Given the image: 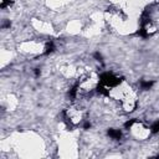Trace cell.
Instances as JSON below:
<instances>
[{"mask_svg":"<svg viewBox=\"0 0 159 159\" xmlns=\"http://www.w3.org/2000/svg\"><path fill=\"white\" fill-rule=\"evenodd\" d=\"M133 123H134V121H133V119H132V121H128V122L124 124V127H125V128H131Z\"/></svg>","mask_w":159,"mask_h":159,"instance_id":"obj_6","label":"cell"},{"mask_svg":"<svg viewBox=\"0 0 159 159\" xmlns=\"http://www.w3.org/2000/svg\"><path fill=\"white\" fill-rule=\"evenodd\" d=\"M108 136H110L112 139H119L122 134H121L119 129H110V131H108Z\"/></svg>","mask_w":159,"mask_h":159,"instance_id":"obj_1","label":"cell"},{"mask_svg":"<svg viewBox=\"0 0 159 159\" xmlns=\"http://www.w3.org/2000/svg\"><path fill=\"white\" fill-rule=\"evenodd\" d=\"M53 49H55V46H53V42H47L45 46V55H49V53H51L53 51Z\"/></svg>","mask_w":159,"mask_h":159,"instance_id":"obj_2","label":"cell"},{"mask_svg":"<svg viewBox=\"0 0 159 159\" xmlns=\"http://www.w3.org/2000/svg\"><path fill=\"white\" fill-rule=\"evenodd\" d=\"M152 132L153 133H158L159 132V121H157V122L152 125Z\"/></svg>","mask_w":159,"mask_h":159,"instance_id":"obj_4","label":"cell"},{"mask_svg":"<svg viewBox=\"0 0 159 159\" xmlns=\"http://www.w3.org/2000/svg\"><path fill=\"white\" fill-rule=\"evenodd\" d=\"M11 4V0H1V8H6Z\"/></svg>","mask_w":159,"mask_h":159,"instance_id":"obj_5","label":"cell"},{"mask_svg":"<svg viewBox=\"0 0 159 159\" xmlns=\"http://www.w3.org/2000/svg\"><path fill=\"white\" fill-rule=\"evenodd\" d=\"M152 86H153V82L152 81H143V82H140V87L143 90H149Z\"/></svg>","mask_w":159,"mask_h":159,"instance_id":"obj_3","label":"cell"}]
</instances>
